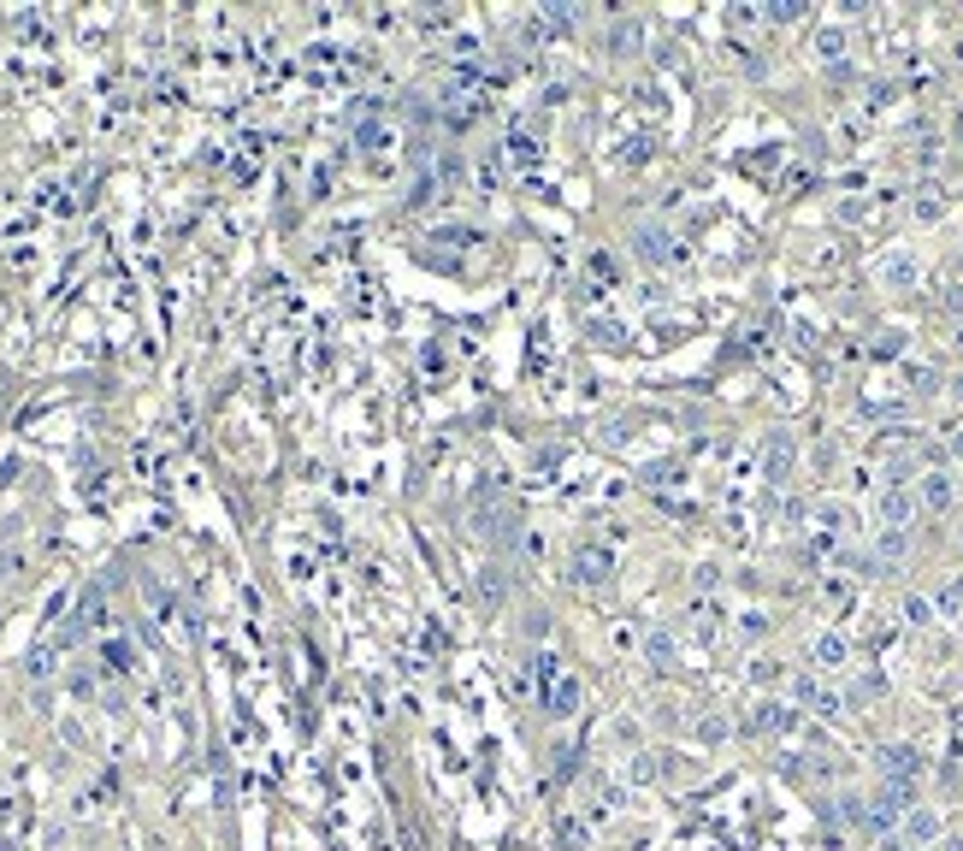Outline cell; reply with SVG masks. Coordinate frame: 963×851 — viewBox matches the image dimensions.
Wrapping results in <instances>:
<instances>
[{
  "label": "cell",
  "mask_w": 963,
  "mask_h": 851,
  "mask_svg": "<svg viewBox=\"0 0 963 851\" xmlns=\"http://www.w3.org/2000/svg\"><path fill=\"white\" fill-rule=\"evenodd\" d=\"M916 491L904 485V479H893L887 491H881V526H893V532H910V521H916Z\"/></svg>",
  "instance_id": "cell-1"
},
{
  "label": "cell",
  "mask_w": 963,
  "mask_h": 851,
  "mask_svg": "<svg viewBox=\"0 0 963 851\" xmlns=\"http://www.w3.org/2000/svg\"><path fill=\"white\" fill-rule=\"evenodd\" d=\"M544 710L556 721H568L579 710V680L574 674H550V686H544Z\"/></svg>",
  "instance_id": "cell-2"
},
{
  "label": "cell",
  "mask_w": 963,
  "mask_h": 851,
  "mask_svg": "<svg viewBox=\"0 0 963 851\" xmlns=\"http://www.w3.org/2000/svg\"><path fill=\"white\" fill-rule=\"evenodd\" d=\"M881 775H887V781H899V786H910L916 775H922V757H916L910 745H887V751H881Z\"/></svg>",
  "instance_id": "cell-3"
},
{
  "label": "cell",
  "mask_w": 963,
  "mask_h": 851,
  "mask_svg": "<svg viewBox=\"0 0 963 851\" xmlns=\"http://www.w3.org/2000/svg\"><path fill=\"white\" fill-rule=\"evenodd\" d=\"M904 840H910L916 851L934 846V840H940V816H934V810H922V804H910V810H904Z\"/></svg>",
  "instance_id": "cell-4"
},
{
  "label": "cell",
  "mask_w": 963,
  "mask_h": 851,
  "mask_svg": "<svg viewBox=\"0 0 963 851\" xmlns=\"http://www.w3.org/2000/svg\"><path fill=\"white\" fill-rule=\"evenodd\" d=\"M916 278H922L916 255H887V261H881V284H887V290H916Z\"/></svg>",
  "instance_id": "cell-5"
},
{
  "label": "cell",
  "mask_w": 963,
  "mask_h": 851,
  "mask_svg": "<svg viewBox=\"0 0 963 851\" xmlns=\"http://www.w3.org/2000/svg\"><path fill=\"white\" fill-rule=\"evenodd\" d=\"M952 497H958L952 473H928V479H922V491H916V503H922V509H934V515H940V509H952Z\"/></svg>",
  "instance_id": "cell-6"
},
{
  "label": "cell",
  "mask_w": 963,
  "mask_h": 851,
  "mask_svg": "<svg viewBox=\"0 0 963 851\" xmlns=\"http://www.w3.org/2000/svg\"><path fill=\"white\" fill-rule=\"evenodd\" d=\"M633 249H639V261H650V266L674 261V237H668V231H656V225H650V231H639V237H633Z\"/></svg>",
  "instance_id": "cell-7"
},
{
  "label": "cell",
  "mask_w": 963,
  "mask_h": 851,
  "mask_svg": "<svg viewBox=\"0 0 963 851\" xmlns=\"http://www.w3.org/2000/svg\"><path fill=\"white\" fill-rule=\"evenodd\" d=\"M574 580H579V586H603V580H609V550H579V556H574Z\"/></svg>",
  "instance_id": "cell-8"
},
{
  "label": "cell",
  "mask_w": 963,
  "mask_h": 851,
  "mask_svg": "<svg viewBox=\"0 0 963 851\" xmlns=\"http://www.w3.org/2000/svg\"><path fill=\"white\" fill-rule=\"evenodd\" d=\"M810 656H816V668H845V656H851V645H845L839 633H816V645H810Z\"/></svg>",
  "instance_id": "cell-9"
},
{
  "label": "cell",
  "mask_w": 963,
  "mask_h": 851,
  "mask_svg": "<svg viewBox=\"0 0 963 851\" xmlns=\"http://www.w3.org/2000/svg\"><path fill=\"white\" fill-rule=\"evenodd\" d=\"M644 656H650L656 668H674V633H668V627H650V633H644Z\"/></svg>",
  "instance_id": "cell-10"
},
{
  "label": "cell",
  "mask_w": 963,
  "mask_h": 851,
  "mask_svg": "<svg viewBox=\"0 0 963 851\" xmlns=\"http://www.w3.org/2000/svg\"><path fill=\"white\" fill-rule=\"evenodd\" d=\"M751 727H757V733H792V710H786V704H763Z\"/></svg>",
  "instance_id": "cell-11"
},
{
  "label": "cell",
  "mask_w": 963,
  "mask_h": 851,
  "mask_svg": "<svg viewBox=\"0 0 963 851\" xmlns=\"http://www.w3.org/2000/svg\"><path fill=\"white\" fill-rule=\"evenodd\" d=\"M904 550H910V532H893V526H881V556H887V562H899Z\"/></svg>",
  "instance_id": "cell-12"
},
{
  "label": "cell",
  "mask_w": 963,
  "mask_h": 851,
  "mask_svg": "<svg viewBox=\"0 0 963 851\" xmlns=\"http://www.w3.org/2000/svg\"><path fill=\"white\" fill-rule=\"evenodd\" d=\"M769 18H774V24H798V18H804V6H798V0H774Z\"/></svg>",
  "instance_id": "cell-13"
},
{
  "label": "cell",
  "mask_w": 963,
  "mask_h": 851,
  "mask_svg": "<svg viewBox=\"0 0 963 851\" xmlns=\"http://www.w3.org/2000/svg\"><path fill=\"white\" fill-rule=\"evenodd\" d=\"M816 48H822V60H839V48H845V30H822V36H816Z\"/></svg>",
  "instance_id": "cell-14"
},
{
  "label": "cell",
  "mask_w": 963,
  "mask_h": 851,
  "mask_svg": "<svg viewBox=\"0 0 963 851\" xmlns=\"http://www.w3.org/2000/svg\"><path fill=\"white\" fill-rule=\"evenodd\" d=\"M698 739H704V745H721V739H727V721H715V716H709L704 727H698Z\"/></svg>",
  "instance_id": "cell-15"
},
{
  "label": "cell",
  "mask_w": 963,
  "mask_h": 851,
  "mask_svg": "<svg viewBox=\"0 0 963 851\" xmlns=\"http://www.w3.org/2000/svg\"><path fill=\"white\" fill-rule=\"evenodd\" d=\"M904 615H910V621H934V603H922V597H910V603H904Z\"/></svg>",
  "instance_id": "cell-16"
},
{
  "label": "cell",
  "mask_w": 963,
  "mask_h": 851,
  "mask_svg": "<svg viewBox=\"0 0 963 851\" xmlns=\"http://www.w3.org/2000/svg\"><path fill=\"white\" fill-rule=\"evenodd\" d=\"M952 136H958V148H963V107L952 113Z\"/></svg>",
  "instance_id": "cell-17"
},
{
  "label": "cell",
  "mask_w": 963,
  "mask_h": 851,
  "mask_svg": "<svg viewBox=\"0 0 963 851\" xmlns=\"http://www.w3.org/2000/svg\"><path fill=\"white\" fill-rule=\"evenodd\" d=\"M940 851H963V834H952V840H946V846H940Z\"/></svg>",
  "instance_id": "cell-18"
},
{
  "label": "cell",
  "mask_w": 963,
  "mask_h": 851,
  "mask_svg": "<svg viewBox=\"0 0 963 851\" xmlns=\"http://www.w3.org/2000/svg\"><path fill=\"white\" fill-rule=\"evenodd\" d=\"M952 456H963V432H958V438H952Z\"/></svg>",
  "instance_id": "cell-19"
},
{
  "label": "cell",
  "mask_w": 963,
  "mask_h": 851,
  "mask_svg": "<svg viewBox=\"0 0 963 851\" xmlns=\"http://www.w3.org/2000/svg\"><path fill=\"white\" fill-rule=\"evenodd\" d=\"M952 385H958V402H963V379H952Z\"/></svg>",
  "instance_id": "cell-20"
},
{
  "label": "cell",
  "mask_w": 963,
  "mask_h": 851,
  "mask_svg": "<svg viewBox=\"0 0 963 851\" xmlns=\"http://www.w3.org/2000/svg\"><path fill=\"white\" fill-rule=\"evenodd\" d=\"M958 349H963V331H958Z\"/></svg>",
  "instance_id": "cell-21"
}]
</instances>
